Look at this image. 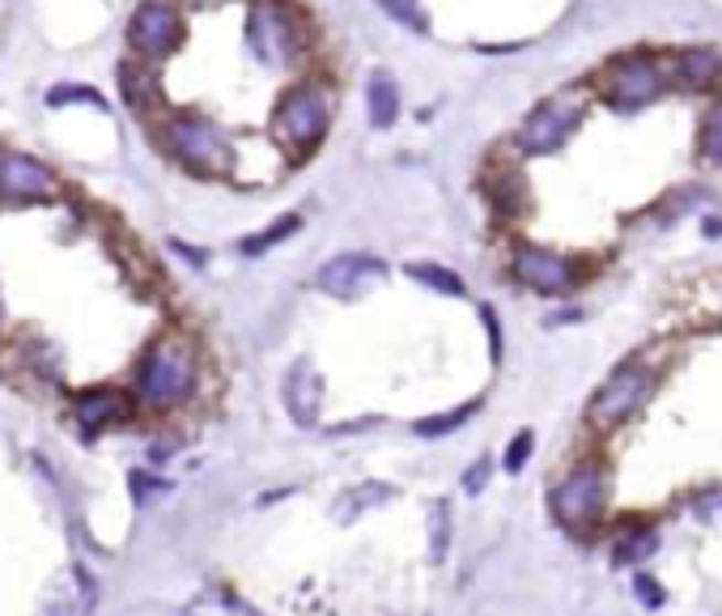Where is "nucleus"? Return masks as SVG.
<instances>
[{
  "mask_svg": "<svg viewBox=\"0 0 722 616\" xmlns=\"http://www.w3.org/2000/svg\"><path fill=\"white\" fill-rule=\"evenodd\" d=\"M200 387V349L183 332H162L145 344L132 370V404L149 413L183 408Z\"/></svg>",
  "mask_w": 722,
  "mask_h": 616,
  "instance_id": "obj_1",
  "label": "nucleus"
},
{
  "mask_svg": "<svg viewBox=\"0 0 722 616\" xmlns=\"http://www.w3.org/2000/svg\"><path fill=\"white\" fill-rule=\"evenodd\" d=\"M153 140L179 170L195 179H230L238 149L234 137L204 111H167L153 119Z\"/></svg>",
  "mask_w": 722,
  "mask_h": 616,
  "instance_id": "obj_2",
  "label": "nucleus"
},
{
  "mask_svg": "<svg viewBox=\"0 0 722 616\" xmlns=\"http://www.w3.org/2000/svg\"><path fill=\"white\" fill-rule=\"evenodd\" d=\"M247 52L259 68H298L310 56V43H315V26L294 0H247Z\"/></svg>",
  "mask_w": 722,
  "mask_h": 616,
  "instance_id": "obj_3",
  "label": "nucleus"
},
{
  "mask_svg": "<svg viewBox=\"0 0 722 616\" xmlns=\"http://www.w3.org/2000/svg\"><path fill=\"white\" fill-rule=\"evenodd\" d=\"M328 128H332V89L315 77L294 82L273 107V140L294 162L310 158L323 145Z\"/></svg>",
  "mask_w": 722,
  "mask_h": 616,
  "instance_id": "obj_4",
  "label": "nucleus"
},
{
  "mask_svg": "<svg viewBox=\"0 0 722 616\" xmlns=\"http://www.w3.org/2000/svg\"><path fill=\"white\" fill-rule=\"evenodd\" d=\"M583 115H586V94H578V89H561V94L535 103V107L523 115V124H519V132H514V145H519L528 158L556 153L565 140L574 137V128L583 124Z\"/></svg>",
  "mask_w": 722,
  "mask_h": 616,
  "instance_id": "obj_5",
  "label": "nucleus"
},
{
  "mask_svg": "<svg viewBox=\"0 0 722 616\" xmlns=\"http://www.w3.org/2000/svg\"><path fill=\"white\" fill-rule=\"evenodd\" d=\"M128 47L137 60H149V64H162L170 60L183 39H188V18L174 0H140L137 9L128 13Z\"/></svg>",
  "mask_w": 722,
  "mask_h": 616,
  "instance_id": "obj_6",
  "label": "nucleus"
},
{
  "mask_svg": "<svg viewBox=\"0 0 722 616\" xmlns=\"http://www.w3.org/2000/svg\"><path fill=\"white\" fill-rule=\"evenodd\" d=\"M650 392H655V374H650V365H641V362L616 365L608 379H604V387L591 395V404H586V421L599 425V429H612V425H620V421L634 417L641 404L650 400Z\"/></svg>",
  "mask_w": 722,
  "mask_h": 616,
  "instance_id": "obj_7",
  "label": "nucleus"
},
{
  "mask_svg": "<svg viewBox=\"0 0 722 616\" xmlns=\"http://www.w3.org/2000/svg\"><path fill=\"white\" fill-rule=\"evenodd\" d=\"M599 94L616 111H638L663 94V68L650 56H616L599 73Z\"/></svg>",
  "mask_w": 722,
  "mask_h": 616,
  "instance_id": "obj_8",
  "label": "nucleus"
},
{
  "mask_svg": "<svg viewBox=\"0 0 722 616\" xmlns=\"http://www.w3.org/2000/svg\"><path fill=\"white\" fill-rule=\"evenodd\" d=\"M604 502H608V477L599 464H578L570 477L556 480L553 498H549L561 528H591Z\"/></svg>",
  "mask_w": 722,
  "mask_h": 616,
  "instance_id": "obj_9",
  "label": "nucleus"
},
{
  "mask_svg": "<svg viewBox=\"0 0 722 616\" xmlns=\"http://www.w3.org/2000/svg\"><path fill=\"white\" fill-rule=\"evenodd\" d=\"M60 174L22 149H0V204H52L60 200Z\"/></svg>",
  "mask_w": 722,
  "mask_h": 616,
  "instance_id": "obj_10",
  "label": "nucleus"
},
{
  "mask_svg": "<svg viewBox=\"0 0 722 616\" xmlns=\"http://www.w3.org/2000/svg\"><path fill=\"white\" fill-rule=\"evenodd\" d=\"M387 280V259L370 252H344L332 255L319 273H315V289H323L328 298H340V302H358L365 298L374 285Z\"/></svg>",
  "mask_w": 722,
  "mask_h": 616,
  "instance_id": "obj_11",
  "label": "nucleus"
},
{
  "mask_svg": "<svg viewBox=\"0 0 722 616\" xmlns=\"http://www.w3.org/2000/svg\"><path fill=\"white\" fill-rule=\"evenodd\" d=\"M510 273L519 285H528L535 294H544V298H556V294H570L574 285H578V268L565 259V255L549 252V247H514L510 255Z\"/></svg>",
  "mask_w": 722,
  "mask_h": 616,
  "instance_id": "obj_12",
  "label": "nucleus"
},
{
  "mask_svg": "<svg viewBox=\"0 0 722 616\" xmlns=\"http://www.w3.org/2000/svg\"><path fill=\"white\" fill-rule=\"evenodd\" d=\"M323 374H319V365L310 362V358H298V362L285 370V379H280V404H285V413L289 421L298 425V429H315L319 417H323Z\"/></svg>",
  "mask_w": 722,
  "mask_h": 616,
  "instance_id": "obj_13",
  "label": "nucleus"
},
{
  "mask_svg": "<svg viewBox=\"0 0 722 616\" xmlns=\"http://www.w3.org/2000/svg\"><path fill=\"white\" fill-rule=\"evenodd\" d=\"M68 413H73V421H77V429H82L85 438H98L103 429L128 421L132 400L119 392V387H82V392H73V400H68Z\"/></svg>",
  "mask_w": 722,
  "mask_h": 616,
  "instance_id": "obj_14",
  "label": "nucleus"
},
{
  "mask_svg": "<svg viewBox=\"0 0 722 616\" xmlns=\"http://www.w3.org/2000/svg\"><path fill=\"white\" fill-rule=\"evenodd\" d=\"M115 82H119V94H124V107L137 115V119H153V115L162 111V77H158V64H149V60H119V68H115Z\"/></svg>",
  "mask_w": 722,
  "mask_h": 616,
  "instance_id": "obj_15",
  "label": "nucleus"
},
{
  "mask_svg": "<svg viewBox=\"0 0 722 616\" xmlns=\"http://www.w3.org/2000/svg\"><path fill=\"white\" fill-rule=\"evenodd\" d=\"M400 107H404V103H400V85H395V77L383 73V68H374V73L365 77V119H370V128H374V132L395 128Z\"/></svg>",
  "mask_w": 722,
  "mask_h": 616,
  "instance_id": "obj_16",
  "label": "nucleus"
},
{
  "mask_svg": "<svg viewBox=\"0 0 722 616\" xmlns=\"http://www.w3.org/2000/svg\"><path fill=\"white\" fill-rule=\"evenodd\" d=\"M485 192H489V204L498 209L501 217H519V213H528V183H523V174H519L514 167L489 170Z\"/></svg>",
  "mask_w": 722,
  "mask_h": 616,
  "instance_id": "obj_17",
  "label": "nucleus"
},
{
  "mask_svg": "<svg viewBox=\"0 0 722 616\" xmlns=\"http://www.w3.org/2000/svg\"><path fill=\"white\" fill-rule=\"evenodd\" d=\"M404 277L425 285V289H434V294H450V298H464V294H468L464 277L450 273L446 264H434V259H413V264H404Z\"/></svg>",
  "mask_w": 722,
  "mask_h": 616,
  "instance_id": "obj_18",
  "label": "nucleus"
},
{
  "mask_svg": "<svg viewBox=\"0 0 722 616\" xmlns=\"http://www.w3.org/2000/svg\"><path fill=\"white\" fill-rule=\"evenodd\" d=\"M719 73H722V60L710 47H693V52H684V56L676 60V82L689 85V89H705Z\"/></svg>",
  "mask_w": 722,
  "mask_h": 616,
  "instance_id": "obj_19",
  "label": "nucleus"
},
{
  "mask_svg": "<svg viewBox=\"0 0 722 616\" xmlns=\"http://www.w3.org/2000/svg\"><path fill=\"white\" fill-rule=\"evenodd\" d=\"M302 230V213H285V217H277L273 225H264L259 234H247L243 243H238V252L243 255H264L273 252L277 243H285V238H294Z\"/></svg>",
  "mask_w": 722,
  "mask_h": 616,
  "instance_id": "obj_20",
  "label": "nucleus"
},
{
  "mask_svg": "<svg viewBox=\"0 0 722 616\" xmlns=\"http://www.w3.org/2000/svg\"><path fill=\"white\" fill-rule=\"evenodd\" d=\"M480 404H485V400H468V404H459V408H450V413L421 417L417 425H413V434H417V438H443V434H455V429H464V425L480 413Z\"/></svg>",
  "mask_w": 722,
  "mask_h": 616,
  "instance_id": "obj_21",
  "label": "nucleus"
},
{
  "mask_svg": "<svg viewBox=\"0 0 722 616\" xmlns=\"http://www.w3.org/2000/svg\"><path fill=\"white\" fill-rule=\"evenodd\" d=\"M94 604H98V583L85 578L82 591H73V595H56V599H52L39 616H89L94 613Z\"/></svg>",
  "mask_w": 722,
  "mask_h": 616,
  "instance_id": "obj_22",
  "label": "nucleus"
},
{
  "mask_svg": "<svg viewBox=\"0 0 722 616\" xmlns=\"http://www.w3.org/2000/svg\"><path fill=\"white\" fill-rule=\"evenodd\" d=\"M43 103L47 107H68V103H85V107H94V111H107V98L94 89V85H73V82H60L52 85L47 94H43Z\"/></svg>",
  "mask_w": 722,
  "mask_h": 616,
  "instance_id": "obj_23",
  "label": "nucleus"
},
{
  "mask_svg": "<svg viewBox=\"0 0 722 616\" xmlns=\"http://www.w3.org/2000/svg\"><path fill=\"white\" fill-rule=\"evenodd\" d=\"M374 4L387 13L391 22H400L404 30H413V34H429V13H425L421 0H374Z\"/></svg>",
  "mask_w": 722,
  "mask_h": 616,
  "instance_id": "obj_24",
  "label": "nucleus"
},
{
  "mask_svg": "<svg viewBox=\"0 0 722 616\" xmlns=\"http://www.w3.org/2000/svg\"><path fill=\"white\" fill-rule=\"evenodd\" d=\"M128 485H132V502H137V506L158 502V498H167L170 489H174L170 480L153 477V472H140V468H132V472H128Z\"/></svg>",
  "mask_w": 722,
  "mask_h": 616,
  "instance_id": "obj_25",
  "label": "nucleus"
},
{
  "mask_svg": "<svg viewBox=\"0 0 722 616\" xmlns=\"http://www.w3.org/2000/svg\"><path fill=\"white\" fill-rule=\"evenodd\" d=\"M697 149H701V158L705 162H714L722 167V103L714 111L705 115V124H701V140H697Z\"/></svg>",
  "mask_w": 722,
  "mask_h": 616,
  "instance_id": "obj_26",
  "label": "nucleus"
},
{
  "mask_svg": "<svg viewBox=\"0 0 722 616\" xmlns=\"http://www.w3.org/2000/svg\"><path fill=\"white\" fill-rule=\"evenodd\" d=\"M429 553H434V561L446 557V544H450V506L438 498V502H429Z\"/></svg>",
  "mask_w": 722,
  "mask_h": 616,
  "instance_id": "obj_27",
  "label": "nucleus"
},
{
  "mask_svg": "<svg viewBox=\"0 0 722 616\" xmlns=\"http://www.w3.org/2000/svg\"><path fill=\"white\" fill-rule=\"evenodd\" d=\"M531 450H535V434H531V429H519V434L510 438V447H506L501 468H506V472H523L528 459H531Z\"/></svg>",
  "mask_w": 722,
  "mask_h": 616,
  "instance_id": "obj_28",
  "label": "nucleus"
},
{
  "mask_svg": "<svg viewBox=\"0 0 722 616\" xmlns=\"http://www.w3.org/2000/svg\"><path fill=\"white\" fill-rule=\"evenodd\" d=\"M655 532H638V535H625L620 544H616V561H641L646 553H655Z\"/></svg>",
  "mask_w": 722,
  "mask_h": 616,
  "instance_id": "obj_29",
  "label": "nucleus"
},
{
  "mask_svg": "<svg viewBox=\"0 0 722 616\" xmlns=\"http://www.w3.org/2000/svg\"><path fill=\"white\" fill-rule=\"evenodd\" d=\"M489 472H493V464H489V459L480 455V459H476L473 468L464 472V493H480V489L489 485Z\"/></svg>",
  "mask_w": 722,
  "mask_h": 616,
  "instance_id": "obj_30",
  "label": "nucleus"
},
{
  "mask_svg": "<svg viewBox=\"0 0 722 616\" xmlns=\"http://www.w3.org/2000/svg\"><path fill=\"white\" fill-rule=\"evenodd\" d=\"M480 319H485V328H489V353H493V362H501V323L493 307H480Z\"/></svg>",
  "mask_w": 722,
  "mask_h": 616,
  "instance_id": "obj_31",
  "label": "nucleus"
},
{
  "mask_svg": "<svg viewBox=\"0 0 722 616\" xmlns=\"http://www.w3.org/2000/svg\"><path fill=\"white\" fill-rule=\"evenodd\" d=\"M170 252H179L183 259H188V264H192V268H204V255L195 252V247H188V243H179V238L170 243Z\"/></svg>",
  "mask_w": 722,
  "mask_h": 616,
  "instance_id": "obj_32",
  "label": "nucleus"
},
{
  "mask_svg": "<svg viewBox=\"0 0 722 616\" xmlns=\"http://www.w3.org/2000/svg\"><path fill=\"white\" fill-rule=\"evenodd\" d=\"M179 9H222V4H234V0H174Z\"/></svg>",
  "mask_w": 722,
  "mask_h": 616,
  "instance_id": "obj_33",
  "label": "nucleus"
},
{
  "mask_svg": "<svg viewBox=\"0 0 722 616\" xmlns=\"http://www.w3.org/2000/svg\"><path fill=\"white\" fill-rule=\"evenodd\" d=\"M638 591H641V599H646V604H650V608H655V604H659V587H655V583H650V578H638Z\"/></svg>",
  "mask_w": 722,
  "mask_h": 616,
  "instance_id": "obj_34",
  "label": "nucleus"
},
{
  "mask_svg": "<svg viewBox=\"0 0 722 616\" xmlns=\"http://www.w3.org/2000/svg\"><path fill=\"white\" fill-rule=\"evenodd\" d=\"M0 319H4V294H0Z\"/></svg>",
  "mask_w": 722,
  "mask_h": 616,
  "instance_id": "obj_35",
  "label": "nucleus"
}]
</instances>
